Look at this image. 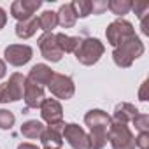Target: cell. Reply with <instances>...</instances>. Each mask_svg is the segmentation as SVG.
<instances>
[{"mask_svg": "<svg viewBox=\"0 0 149 149\" xmlns=\"http://www.w3.org/2000/svg\"><path fill=\"white\" fill-rule=\"evenodd\" d=\"M84 123L90 128L88 135H90L91 149H104L109 142L107 133H109V126L112 123L111 116L102 109H91V111L86 112Z\"/></svg>", "mask_w": 149, "mask_h": 149, "instance_id": "cell-1", "label": "cell"}, {"mask_svg": "<svg viewBox=\"0 0 149 149\" xmlns=\"http://www.w3.org/2000/svg\"><path fill=\"white\" fill-rule=\"evenodd\" d=\"M144 54V42L135 35L128 40H125L123 44H119L118 47H114L112 51V60L118 67L121 68H128L132 67V63L140 58Z\"/></svg>", "mask_w": 149, "mask_h": 149, "instance_id": "cell-2", "label": "cell"}, {"mask_svg": "<svg viewBox=\"0 0 149 149\" xmlns=\"http://www.w3.org/2000/svg\"><path fill=\"white\" fill-rule=\"evenodd\" d=\"M104 53H105V47L97 37H86V39H81V44L74 54H76L79 63L91 67L104 56Z\"/></svg>", "mask_w": 149, "mask_h": 149, "instance_id": "cell-3", "label": "cell"}, {"mask_svg": "<svg viewBox=\"0 0 149 149\" xmlns=\"http://www.w3.org/2000/svg\"><path fill=\"white\" fill-rule=\"evenodd\" d=\"M107 139H109L112 149H135V135L125 123L112 121L109 126Z\"/></svg>", "mask_w": 149, "mask_h": 149, "instance_id": "cell-4", "label": "cell"}, {"mask_svg": "<svg viewBox=\"0 0 149 149\" xmlns=\"http://www.w3.org/2000/svg\"><path fill=\"white\" fill-rule=\"evenodd\" d=\"M25 81H26V77L23 74L14 72L7 83L0 84V104H9V102L21 100L23 93H25Z\"/></svg>", "mask_w": 149, "mask_h": 149, "instance_id": "cell-5", "label": "cell"}, {"mask_svg": "<svg viewBox=\"0 0 149 149\" xmlns=\"http://www.w3.org/2000/svg\"><path fill=\"white\" fill-rule=\"evenodd\" d=\"M135 35H137V33H135L133 25H132L130 21L123 19V18L112 21V23L107 26V30H105L107 42H109L112 47H118L119 44H123L125 40H128V39H132V37H135Z\"/></svg>", "mask_w": 149, "mask_h": 149, "instance_id": "cell-6", "label": "cell"}, {"mask_svg": "<svg viewBox=\"0 0 149 149\" xmlns=\"http://www.w3.org/2000/svg\"><path fill=\"white\" fill-rule=\"evenodd\" d=\"M47 88H49L51 95L60 98V100H68V98L74 97V93H76V84H74L72 77L65 76V74H58V72L53 74Z\"/></svg>", "mask_w": 149, "mask_h": 149, "instance_id": "cell-7", "label": "cell"}, {"mask_svg": "<svg viewBox=\"0 0 149 149\" xmlns=\"http://www.w3.org/2000/svg\"><path fill=\"white\" fill-rule=\"evenodd\" d=\"M61 135H63V140H67L72 149H91L90 135L86 133L84 128H81L76 123H67Z\"/></svg>", "mask_w": 149, "mask_h": 149, "instance_id": "cell-8", "label": "cell"}, {"mask_svg": "<svg viewBox=\"0 0 149 149\" xmlns=\"http://www.w3.org/2000/svg\"><path fill=\"white\" fill-rule=\"evenodd\" d=\"M33 56V49L26 44H9L4 49V58L13 67H23L26 65Z\"/></svg>", "mask_w": 149, "mask_h": 149, "instance_id": "cell-9", "label": "cell"}, {"mask_svg": "<svg viewBox=\"0 0 149 149\" xmlns=\"http://www.w3.org/2000/svg\"><path fill=\"white\" fill-rule=\"evenodd\" d=\"M63 128H65V123H56V125H47L40 135V142L44 146V149H61L63 146Z\"/></svg>", "mask_w": 149, "mask_h": 149, "instance_id": "cell-10", "label": "cell"}, {"mask_svg": "<svg viewBox=\"0 0 149 149\" xmlns=\"http://www.w3.org/2000/svg\"><path fill=\"white\" fill-rule=\"evenodd\" d=\"M37 44H39L40 54H42L47 61L56 63V61L61 60L63 53L60 51V47H58V44H56V37H54L53 32H51V33H42V35L39 37Z\"/></svg>", "mask_w": 149, "mask_h": 149, "instance_id": "cell-11", "label": "cell"}, {"mask_svg": "<svg viewBox=\"0 0 149 149\" xmlns=\"http://www.w3.org/2000/svg\"><path fill=\"white\" fill-rule=\"evenodd\" d=\"M40 6H42L40 0H16L11 4V14L18 21H25L33 18L37 9H40Z\"/></svg>", "mask_w": 149, "mask_h": 149, "instance_id": "cell-12", "label": "cell"}, {"mask_svg": "<svg viewBox=\"0 0 149 149\" xmlns=\"http://www.w3.org/2000/svg\"><path fill=\"white\" fill-rule=\"evenodd\" d=\"M40 116L47 125H56L63 121V107L56 98H44L40 104Z\"/></svg>", "mask_w": 149, "mask_h": 149, "instance_id": "cell-13", "label": "cell"}, {"mask_svg": "<svg viewBox=\"0 0 149 149\" xmlns=\"http://www.w3.org/2000/svg\"><path fill=\"white\" fill-rule=\"evenodd\" d=\"M53 74H54V70H53L51 67H47L46 63H37V65H33V67L30 68L26 79H28L30 83H33V84H37V86H40V88H44V86L49 84Z\"/></svg>", "mask_w": 149, "mask_h": 149, "instance_id": "cell-14", "label": "cell"}, {"mask_svg": "<svg viewBox=\"0 0 149 149\" xmlns=\"http://www.w3.org/2000/svg\"><path fill=\"white\" fill-rule=\"evenodd\" d=\"M44 98H46L44 88H40L26 79L25 81V93H23V100L26 104V109H39L40 104L44 102Z\"/></svg>", "mask_w": 149, "mask_h": 149, "instance_id": "cell-15", "label": "cell"}, {"mask_svg": "<svg viewBox=\"0 0 149 149\" xmlns=\"http://www.w3.org/2000/svg\"><path fill=\"white\" fill-rule=\"evenodd\" d=\"M139 114V111H137V107L135 105H132V104H128V102H121V104H118L116 107H114V112H112V121H116V123H125V125H128L130 121H133V118Z\"/></svg>", "mask_w": 149, "mask_h": 149, "instance_id": "cell-16", "label": "cell"}, {"mask_svg": "<svg viewBox=\"0 0 149 149\" xmlns=\"http://www.w3.org/2000/svg\"><path fill=\"white\" fill-rule=\"evenodd\" d=\"M39 30V19L37 16L30 18V19H25V21H18L16 26H14V32L19 39H30L37 33Z\"/></svg>", "mask_w": 149, "mask_h": 149, "instance_id": "cell-17", "label": "cell"}, {"mask_svg": "<svg viewBox=\"0 0 149 149\" xmlns=\"http://www.w3.org/2000/svg\"><path fill=\"white\" fill-rule=\"evenodd\" d=\"M56 18H58V25L61 28H74L76 26V21H77L76 13H74V9H72V4H63L58 9Z\"/></svg>", "mask_w": 149, "mask_h": 149, "instance_id": "cell-18", "label": "cell"}, {"mask_svg": "<svg viewBox=\"0 0 149 149\" xmlns=\"http://www.w3.org/2000/svg\"><path fill=\"white\" fill-rule=\"evenodd\" d=\"M54 37H56V44L61 53H76V49L81 44V37H70L63 32L54 33Z\"/></svg>", "mask_w": 149, "mask_h": 149, "instance_id": "cell-19", "label": "cell"}, {"mask_svg": "<svg viewBox=\"0 0 149 149\" xmlns=\"http://www.w3.org/2000/svg\"><path fill=\"white\" fill-rule=\"evenodd\" d=\"M44 123L42 121H37V119H28V121H25L23 125H21V135L23 137H26V139H40V135H42V132H44Z\"/></svg>", "mask_w": 149, "mask_h": 149, "instance_id": "cell-20", "label": "cell"}, {"mask_svg": "<svg viewBox=\"0 0 149 149\" xmlns=\"http://www.w3.org/2000/svg\"><path fill=\"white\" fill-rule=\"evenodd\" d=\"M37 19H39V28L44 33H51L58 26V18H56V13L54 11H44Z\"/></svg>", "mask_w": 149, "mask_h": 149, "instance_id": "cell-21", "label": "cell"}, {"mask_svg": "<svg viewBox=\"0 0 149 149\" xmlns=\"http://www.w3.org/2000/svg\"><path fill=\"white\" fill-rule=\"evenodd\" d=\"M132 0H109L107 2V9L112 13V14H116V16H125V14H128L130 13V9H132Z\"/></svg>", "mask_w": 149, "mask_h": 149, "instance_id": "cell-22", "label": "cell"}, {"mask_svg": "<svg viewBox=\"0 0 149 149\" xmlns=\"http://www.w3.org/2000/svg\"><path fill=\"white\" fill-rule=\"evenodd\" d=\"M70 4H72L74 13H76V18L84 19L91 14V0H74Z\"/></svg>", "mask_w": 149, "mask_h": 149, "instance_id": "cell-23", "label": "cell"}, {"mask_svg": "<svg viewBox=\"0 0 149 149\" xmlns=\"http://www.w3.org/2000/svg\"><path fill=\"white\" fill-rule=\"evenodd\" d=\"M133 126H135V130L139 132V133H146V132H149V116L147 114H144V112H139L135 118H133Z\"/></svg>", "mask_w": 149, "mask_h": 149, "instance_id": "cell-24", "label": "cell"}, {"mask_svg": "<svg viewBox=\"0 0 149 149\" xmlns=\"http://www.w3.org/2000/svg\"><path fill=\"white\" fill-rule=\"evenodd\" d=\"M16 118L11 111L7 109H0V130H11L14 125Z\"/></svg>", "mask_w": 149, "mask_h": 149, "instance_id": "cell-25", "label": "cell"}, {"mask_svg": "<svg viewBox=\"0 0 149 149\" xmlns=\"http://www.w3.org/2000/svg\"><path fill=\"white\" fill-rule=\"evenodd\" d=\"M132 9L139 19H144L146 16H149V4H146V2H135V4H132Z\"/></svg>", "mask_w": 149, "mask_h": 149, "instance_id": "cell-26", "label": "cell"}, {"mask_svg": "<svg viewBox=\"0 0 149 149\" xmlns=\"http://www.w3.org/2000/svg\"><path fill=\"white\" fill-rule=\"evenodd\" d=\"M107 11L105 0H91V14H104Z\"/></svg>", "mask_w": 149, "mask_h": 149, "instance_id": "cell-27", "label": "cell"}, {"mask_svg": "<svg viewBox=\"0 0 149 149\" xmlns=\"http://www.w3.org/2000/svg\"><path fill=\"white\" fill-rule=\"evenodd\" d=\"M135 147H139V149H149V132L139 133L135 137Z\"/></svg>", "mask_w": 149, "mask_h": 149, "instance_id": "cell-28", "label": "cell"}, {"mask_svg": "<svg viewBox=\"0 0 149 149\" xmlns=\"http://www.w3.org/2000/svg\"><path fill=\"white\" fill-rule=\"evenodd\" d=\"M146 91H147V81H144L142 86H140V91H139V100L140 102H146L147 100V93Z\"/></svg>", "mask_w": 149, "mask_h": 149, "instance_id": "cell-29", "label": "cell"}, {"mask_svg": "<svg viewBox=\"0 0 149 149\" xmlns=\"http://www.w3.org/2000/svg\"><path fill=\"white\" fill-rule=\"evenodd\" d=\"M6 23H7V13H6L2 7H0V30L6 26Z\"/></svg>", "mask_w": 149, "mask_h": 149, "instance_id": "cell-30", "label": "cell"}, {"mask_svg": "<svg viewBox=\"0 0 149 149\" xmlns=\"http://www.w3.org/2000/svg\"><path fill=\"white\" fill-rule=\"evenodd\" d=\"M6 72H7V65H6V61L2 58H0V79L6 77Z\"/></svg>", "mask_w": 149, "mask_h": 149, "instance_id": "cell-31", "label": "cell"}, {"mask_svg": "<svg viewBox=\"0 0 149 149\" xmlns=\"http://www.w3.org/2000/svg\"><path fill=\"white\" fill-rule=\"evenodd\" d=\"M18 149H40V147H37L35 144H30V142H23L18 146Z\"/></svg>", "mask_w": 149, "mask_h": 149, "instance_id": "cell-32", "label": "cell"}]
</instances>
